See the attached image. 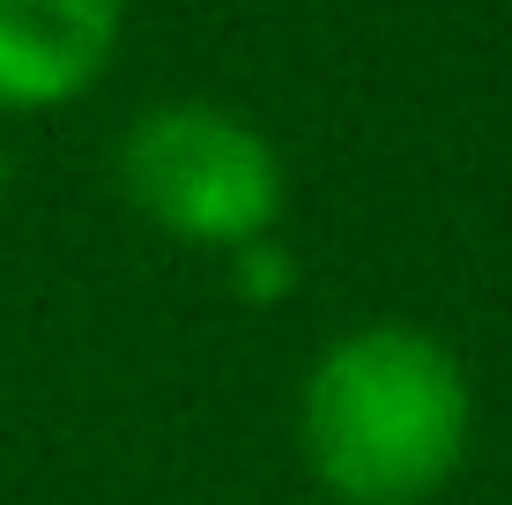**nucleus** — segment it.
<instances>
[{
    "instance_id": "obj_3",
    "label": "nucleus",
    "mask_w": 512,
    "mask_h": 505,
    "mask_svg": "<svg viewBox=\"0 0 512 505\" xmlns=\"http://www.w3.org/2000/svg\"><path fill=\"white\" fill-rule=\"evenodd\" d=\"M127 0H0V104L52 112L112 67Z\"/></svg>"
},
{
    "instance_id": "obj_5",
    "label": "nucleus",
    "mask_w": 512,
    "mask_h": 505,
    "mask_svg": "<svg viewBox=\"0 0 512 505\" xmlns=\"http://www.w3.org/2000/svg\"><path fill=\"white\" fill-rule=\"evenodd\" d=\"M0 194H8V156H0Z\"/></svg>"
},
{
    "instance_id": "obj_4",
    "label": "nucleus",
    "mask_w": 512,
    "mask_h": 505,
    "mask_svg": "<svg viewBox=\"0 0 512 505\" xmlns=\"http://www.w3.org/2000/svg\"><path fill=\"white\" fill-rule=\"evenodd\" d=\"M238 290L245 298H282V290H290V253H275L268 238H253V246H238Z\"/></svg>"
},
{
    "instance_id": "obj_1",
    "label": "nucleus",
    "mask_w": 512,
    "mask_h": 505,
    "mask_svg": "<svg viewBox=\"0 0 512 505\" xmlns=\"http://www.w3.org/2000/svg\"><path fill=\"white\" fill-rule=\"evenodd\" d=\"M468 372L423 327H357L305 379V461L342 505H416L468 454Z\"/></svg>"
},
{
    "instance_id": "obj_2",
    "label": "nucleus",
    "mask_w": 512,
    "mask_h": 505,
    "mask_svg": "<svg viewBox=\"0 0 512 505\" xmlns=\"http://www.w3.org/2000/svg\"><path fill=\"white\" fill-rule=\"evenodd\" d=\"M119 186L156 231L186 246H253L282 216V164L268 134L216 104H156L119 142Z\"/></svg>"
}]
</instances>
